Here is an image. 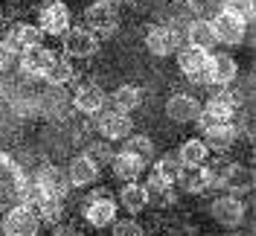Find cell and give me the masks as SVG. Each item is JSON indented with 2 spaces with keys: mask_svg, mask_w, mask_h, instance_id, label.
Returning <instances> with one entry per match:
<instances>
[{
  "mask_svg": "<svg viewBox=\"0 0 256 236\" xmlns=\"http://www.w3.org/2000/svg\"><path fill=\"white\" fill-rule=\"evenodd\" d=\"M35 187H38L41 195H50V198H64V195H67V189L73 187V184H70L67 172H62L58 166H44L41 172L35 175Z\"/></svg>",
  "mask_w": 256,
  "mask_h": 236,
  "instance_id": "10",
  "label": "cell"
},
{
  "mask_svg": "<svg viewBox=\"0 0 256 236\" xmlns=\"http://www.w3.org/2000/svg\"><path fill=\"white\" fill-rule=\"evenodd\" d=\"M84 18L90 24V32H102V35H111L116 30V24H120V12H116L114 0H96V3H90Z\"/></svg>",
  "mask_w": 256,
  "mask_h": 236,
  "instance_id": "6",
  "label": "cell"
},
{
  "mask_svg": "<svg viewBox=\"0 0 256 236\" xmlns=\"http://www.w3.org/2000/svg\"><path fill=\"white\" fill-rule=\"evenodd\" d=\"M73 105L82 114H99L105 108V91L99 85H94V82H88V85H82L79 91L73 94Z\"/></svg>",
  "mask_w": 256,
  "mask_h": 236,
  "instance_id": "18",
  "label": "cell"
},
{
  "mask_svg": "<svg viewBox=\"0 0 256 236\" xmlns=\"http://www.w3.org/2000/svg\"><path fill=\"white\" fill-rule=\"evenodd\" d=\"M210 213H212V219L218 221V224L236 227V224H242V219H244V204L239 201V195H224V198H216V201H212Z\"/></svg>",
  "mask_w": 256,
  "mask_h": 236,
  "instance_id": "13",
  "label": "cell"
},
{
  "mask_svg": "<svg viewBox=\"0 0 256 236\" xmlns=\"http://www.w3.org/2000/svg\"><path fill=\"white\" fill-rule=\"evenodd\" d=\"M143 160L134 155H128V152H120V155L111 157V169L114 175L120 178V181H137L140 178V172H143Z\"/></svg>",
  "mask_w": 256,
  "mask_h": 236,
  "instance_id": "22",
  "label": "cell"
},
{
  "mask_svg": "<svg viewBox=\"0 0 256 236\" xmlns=\"http://www.w3.org/2000/svg\"><path fill=\"white\" fill-rule=\"evenodd\" d=\"M178 184H180L184 192L198 195V192H204V189L212 184V181H210V169H204V163H198V166H180Z\"/></svg>",
  "mask_w": 256,
  "mask_h": 236,
  "instance_id": "19",
  "label": "cell"
},
{
  "mask_svg": "<svg viewBox=\"0 0 256 236\" xmlns=\"http://www.w3.org/2000/svg\"><path fill=\"white\" fill-rule=\"evenodd\" d=\"M222 3H224V12H230V15H239L244 21L254 18V0H222Z\"/></svg>",
  "mask_w": 256,
  "mask_h": 236,
  "instance_id": "31",
  "label": "cell"
},
{
  "mask_svg": "<svg viewBox=\"0 0 256 236\" xmlns=\"http://www.w3.org/2000/svg\"><path fill=\"white\" fill-rule=\"evenodd\" d=\"M84 155L90 157V160H96V163H105V160H111V157H114V152H111V146H108V143H94Z\"/></svg>",
  "mask_w": 256,
  "mask_h": 236,
  "instance_id": "33",
  "label": "cell"
},
{
  "mask_svg": "<svg viewBox=\"0 0 256 236\" xmlns=\"http://www.w3.org/2000/svg\"><path fill=\"white\" fill-rule=\"evenodd\" d=\"M210 181H222V187L230 192V195H239V192H250L254 189V172L244 169L239 163H230L224 172H210Z\"/></svg>",
  "mask_w": 256,
  "mask_h": 236,
  "instance_id": "9",
  "label": "cell"
},
{
  "mask_svg": "<svg viewBox=\"0 0 256 236\" xmlns=\"http://www.w3.org/2000/svg\"><path fill=\"white\" fill-rule=\"evenodd\" d=\"M148 198H152L148 189L137 181H128V187H122V192H120V204L126 207L128 213H143L148 207Z\"/></svg>",
  "mask_w": 256,
  "mask_h": 236,
  "instance_id": "23",
  "label": "cell"
},
{
  "mask_svg": "<svg viewBox=\"0 0 256 236\" xmlns=\"http://www.w3.org/2000/svg\"><path fill=\"white\" fill-rule=\"evenodd\" d=\"M180 166H184V163L178 160V155H163L158 163H154V175H158V178H163L166 184H175Z\"/></svg>",
  "mask_w": 256,
  "mask_h": 236,
  "instance_id": "30",
  "label": "cell"
},
{
  "mask_svg": "<svg viewBox=\"0 0 256 236\" xmlns=\"http://www.w3.org/2000/svg\"><path fill=\"white\" fill-rule=\"evenodd\" d=\"M198 114H201V102L190 94H175L166 102V117L175 123H195Z\"/></svg>",
  "mask_w": 256,
  "mask_h": 236,
  "instance_id": "14",
  "label": "cell"
},
{
  "mask_svg": "<svg viewBox=\"0 0 256 236\" xmlns=\"http://www.w3.org/2000/svg\"><path fill=\"white\" fill-rule=\"evenodd\" d=\"M67 178H70V184L73 187H88V184H96L99 181V163L90 160L88 155H79L70 160V166H67Z\"/></svg>",
  "mask_w": 256,
  "mask_h": 236,
  "instance_id": "17",
  "label": "cell"
},
{
  "mask_svg": "<svg viewBox=\"0 0 256 236\" xmlns=\"http://www.w3.org/2000/svg\"><path fill=\"white\" fill-rule=\"evenodd\" d=\"M114 236H143V227H140L134 219L114 221Z\"/></svg>",
  "mask_w": 256,
  "mask_h": 236,
  "instance_id": "32",
  "label": "cell"
},
{
  "mask_svg": "<svg viewBox=\"0 0 256 236\" xmlns=\"http://www.w3.org/2000/svg\"><path fill=\"white\" fill-rule=\"evenodd\" d=\"M186 38H190V47H198V50H207L216 47L218 41H216V35H212V27H210V21H192L190 30H186Z\"/></svg>",
  "mask_w": 256,
  "mask_h": 236,
  "instance_id": "24",
  "label": "cell"
},
{
  "mask_svg": "<svg viewBox=\"0 0 256 236\" xmlns=\"http://www.w3.org/2000/svg\"><path fill=\"white\" fill-rule=\"evenodd\" d=\"M114 105L116 111H134L143 105V91L137 88V85H122V88H116V94H114Z\"/></svg>",
  "mask_w": 256,
  "mask_h": 236,
  "instance_id": "25",
  "label": "cell"
},
{
  "mask_svg": "<svg viewBox=\"0 0 256 236\" xmlns=\"http://www.w3.org/2000/svg\"><path fill=\"white\" fill-rule=\"evenodd\" d=\"M210 155V149L204 146V140H186L180 146V152H178V160L184 163V166H198V163H204Z\"/></svg>",
  "mask_w": 256,
  "mask_h": 236,
  "instance_id": "26",
  "label": "cell"
},
{
  "mask_svg": "<svg viewBox=\"0 0 256 236\" xmlns=\"http://www.w3.org/2000/svg\"><path fill=\"white\" fill-rule=\"evenodd\" d=\"M122 152H128V155H134V157H140L143 163H148L152 157H154V143L148 140L146 134H128V140H126V149Z\"/></svg>",
  "mask_w": 256,
  "mask_h": 236,
  "instance_id": "27",
  "label": "cell"
},
{
  "mask_svg": "<svg viewBox=\"0 0 256 236\" xmlns=\"http://www.w3.org/2000/svg\"><path fill=\"white\" fill-rule=\"evenodd\" d=\"M178 44H180V38L172 27H154L146 35V47L152 56H172V53H178Z\"/></svg>",
  "mask_w": 256,
  "mask_h": 236,
  "instance_id": "15",
  "label": "cell"
},
{
  "mask_svg": "<svg viewBox=\"0 0 256 236\" xmlns=\"http://www.w3.org/2000/svg\"><path fill=\"white\" fill-rule=\"evenodd\" d=\"M52 59H56V56H52L47 47H41V44H38V47H26L20 53V67H24L30 76H44Z\"/></svg>",
  "mask_w": 256,
  "mask_h": 236,
  "instance_id": "21",
  "label": "cell"
},
{
  "mask_svg": "<svg viewBox=\"0 0 256 236\" xmlns=\"http://www.w3.org/2000/svg\"><path fill=\"white\" fill-rule=\"evenodd\" d=\"M236 76H239V64H236L233 56H227V53H216V56H210L207 82L218 85V88H227L230 82H236Z\"/></svg>",
  "mask_w": 256,
  "mask_h": 236,
  "instance_id": "12",
  "label": "cell"
},
{
  "mask_svg": "<svg viewBox=\"0 0 256 236\" xmlns=\"http://www.w3.org/2000/svg\"><path fill=\"white\" fill-rule=\"evenodd\" d=\"M73 73H76V70H73V64L67 62V59H52L50 67H47V73L41 79H47L50 85H64V82L73 79Z\"/></svg>",
  "mask_w": 256,
  "mask_h": 236,
  "instance_id": "29",
  "label": "cell"
},
{
  "mask_svg": "<svg viewBox=\"0 0 256 236\" xmlns=\"http://www.w3.org/2000/svg\"><path fill=\"white\" fill-rule=\"evenodd\" d=\"M178 64L180 73L190 82H207V70H210V53L198 47H184L178 53Z\"/></svg>",
  "mask_w": 256,
  "mask_h": 236,
  "instance_id": "8",
  "label": "cell"
},
{
  "mask_svg": "<svg viewBox=\"0 0 256 236\" xmlns=\"http://www.w3.org/2000/svg\"><path fill=\"white\" fill-rule=\"evenodd\" d=\"M56 236H82V233L76 230V227H58V233Z\"/></svg>",
  "mask_w": 256,
  "mask_h": 236,
  "instance_id": "35",
  "label": "cell"
},
{
  "mask_svg": "<svg viewBox=\"0 0 256 236\" xmlns=\"http://www.w3.org/2000/svg\"><path fill=\"white\" fill-rule=\"evenodd\" d=\"M210 27H212L216 41H222V44H239L242 38H244V32H248V21L239 15H230V12H218L210 21Z\"/></svg>",
  "mask_w": 256,
  "mask_h": 236,
  "instance_id": "4",
  "label": "cell"
},
{
  "mask_svg": "<svg viewBox=\"0 0 256 236\" xmlns=\"http://www.w3.org/2000/svg\"><path fill=\"white\" fill-rule=\"evenodd\" d=\"M38 30L44 35H64L70 30V9L62 0H50L38 9Z\"/></svg>",
  "mask_w": 256,
  "mask_h": 236,
  "instance_id": "1",
  "label": "cell"
},
{
  "mask_svg": "<svg viewBox=\"0 0 256 236\" xmlns=\"http://www.w3.org/2000/svg\"><path fill=\"white\" fill-rule=\"evenodd\" d=\"M84 219H88V224H94V227H108V224L116 221V204H114L108 195H96L84 207Z\"/></svg>",
  "mask_w": 256,
  "mask_h": 236,
  "instance_id": "16",
  "label": "cell"
},
{
  "mask_svg": "<svg viewBox=\"0 0 256 236\" xmlns=\"http://www.w3.org/2000/svg\"><path fill=\"white\" fill-rule=\"evenodd\" d=\"M12 56H15V53H12V50L6 47V44H3V38H0V70H3L6 64L12 62Z\"/></svg>",
  "mask_w": 256,
  "mask_h": 236,
  "instance_id": "34",
  "label": "cell"
},
{
  "mask_svg": "<svg viewBox=\"0 0 256 236\" xmlns=\"http://www.w3.org/2000/svg\"><path fill=\"white\" fill-rule=\"evenodd\" d=\"M35 216L38 221H58L62 219V198H50V195H38L35 198Z\"/></svg>",
  "mask_w": 256,
  "mask_h": 236,
  "instance_id": "28",
  "label": "cell"
},
{
  "mask_svg": "<svg viewBox=\"0 0 256 236\" xmlns=\"http://www.w3.org/2000/svg\"><path fill=\"white\" fill-rule=\"evenodd\" d=\"M236 137H239V131H236L233 123H218V126L204 128V140H207L204 146L207 149H216V152H227L236 143Z\"/></svg>",
  "mask_w": 256,
  "mask_h": 236,
  "instance_id": "20",
  "label": "cell"
},
{
  "mask_svg": "<svg viewBox=\"0 0 256 236\" xmlns=\"http://www.w3.org/2000/svg\"><path fill=\"white\" fill-rule=\"evenodd\" d=\"M62 47L73 59H90L99 50V38H96V32L84 30V27H73L62 35Z\"/></svg>",
  "mask_w": 256,
  "mask_h": 236,
  "instance_id": "3",
  "label": "cell"
},
{
  "mask_svg": "<svg viewBox=\"0 0 256 236\" xmlns=\"http://www.w3.org/2000/svg\"><path fill=\"white\" fill-rule=\"evenodd\" d=\"M41 41H44V32L38 30V27H32V24H15L3 35V44L12 53H24L26 47H38Z\"/></svg>",
  "mask_w": 256,
  "mask_h": 236,
  "instance_id": "11",
  "label": "cell"
},
{
  "mask_svg": "<svg viewBox=\"0 0 256 236\" xmlns=\"http://www.w3.org/2000/svg\"><path fill=\"white\" fill-rule=\"evenodd\" d=\"M38 224L41 221L35 216V210L30 204H20V207L6 213L3 230H6V236H38Z\"/></svg>",
  "mask_w": 256,
  "mask_h": 236,
  "instance_id": "5",
  "label": "cell"
},
{
  "mask_svg": "<svg viewBox=\"0 0 256 236\" xmlns=\"http://www.w3.org/2000/svg\"><path fill=\"white\" fill-rule=\"evenodd\" d=\"M96 128H99V134L105 137V140H126L128 134H131V117H128L126 111H99V117H96Z\"/></svg>",
  "mask_w": 256,
  "mask_h": 236,
  "instance_id": "7",
  "label": "cell"
},
{
  "mask_svg": "<svg viewBox=\"0 0 256 236\" xmlns=\"http://www.w3.org/2000/svg\"><path fill=\"white\" fill-rule=\"evenodd\" d=\"M233 111H236V99L222 91V94L210 96V102L201 108V114H198V120H195V123H201V128L218 126V123H230Z\"/></svg>",
  "mask_w": 256,
  "mask_h": 236,
  "instance_id": "2",
  "label": "cell"
}]
</instances>
